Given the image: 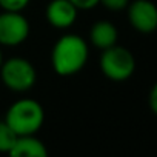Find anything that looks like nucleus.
Returning <instances> with one entry per match:
<instances>
[{
  "label": "nucleus",
  "mask_w": 157,
  "mask_h": 157,
  "mask_svg": "<svg viewBox=\"0 0 157 157\" xmlns=\"http://www.w3.org/2000/svg\"><path fill=\"white\" fill-rule=\"evenodd\" d=\"M29 3V0H0V8L3 11H17L22 13Z\"/></svg>",
  "instance_id": "nucleus-11"
},
{
  "label": "nucleus",
  "mask_w": 157,
  "mask_h": 157,
  "mask_svg": "<svg viewBox=\"0 0 157 157\" xmlns=\"http://www.w3.org/2000/svg\"><path fill=\"white\" fill-rule=\"evenodd\" d=\"M0 77L6 88L16 93H25L36 83L37 72L34 65L22 57H13L0 65Z\"/></svg>",
  "instance_id": "nucleus-3"
},
{
  "label": "nucleus",
  "mask_w": 157,
  "mask_h": 157,
  "mask_svg": "<svg viewBox=\"0 0 157 157\" xmlns=\"http://www.w3.org/2000/svg\"><path fill=\"white\" fill-rule=\"evenodd\" d=\"M2 62H3V57H2V51H0V65H2Z\"/></svg>",
  "instance_id": "nucleus-15"
},
{
  "label": "nucleus",
  "mask_w": 157,
  "mask_h": 157,
  "mask_svg": "<svg viewBox=\"0 0 157 157\" xmlns=\"http://www.w3.org/2000/svg\"><path fill=\"white\" fill-rule=\"evenodd\" d=\"M77 10H91L99 5V0H69Z\"/></svg>",
  "instance_id": "nucleus-13"
},
{
  "label": "nucleus",
  "mask_w": 157,
  "mask_h": 157,
  "mask_svg": "<svg viewBox=\"0 0 157 157\" xmlns=\"http://www.w3.org/2000/svg\"><path fill=\"white\" fill-rule=\"evenodd\" d=\"M77 19V8L69 0H51L46 6V20L57 29H66L74 25Z\"/></svg>",
  "instance_id": "nucleus-7"
},
{
  "label": "nucleus",
  "mask_w": 157,
  "mask_h": 157,
  "mask_svg": "<svg viewBox=\"0 0 157 157\" xmlns=\"http://www.w3.org/2000/svg\"><path fill=\"white\" fill-rule=\"evenodd\" d=\"M99 3H102L109 11H122L128 6L129 0H99Z\"/></svg>",
  "instance_id": "nucleus-12"
},
{
  "label": "nucleus",
  "mask_w": 157,
  "mask_h": 157,
  "mask_svg": "<svg viewBox=\"0 0 157 157\" xmlns=\"http://www.w3.org/2000/svg\"><path fill=\"white\" fill-rule=\"evenodd\" d=\"M29 36V23L17 11H3L0 14V45L17 46Z\"/></svg>",
  "instance_id": "nucleus-5"
},
{
  "label": "nucleus",
  "mask_w": 157,
  "mask_h": 157,
  "mask_svg": "<svg viewBox=\"0 0 157 157\" xmlns=\"http://www.w3.org/2000/svg\"><path fill=\"white\" fill-rule=\"evenodd\" d=\"M88 56V45L80 36L66 34L56 42L51 52V65L56 74L68 77L83 69Z\"/></svg>",
  "instance_id": "nucleus-1"
},
{
  "label": "nucleus",
  "mask_w": 157,
  "mask_h": 157,
  "mask_svg": "<svg viewBox=\"0 0 157 157\" xmlns=\"http://www.w3.org/2000/svg\"><path fill=\"white\" fill-rule=\"evenodd\" d=\"M149 108L152 113H157V86L154 85L149 93Z\"/></svg>",
  "instance_id": "nucleus-14"
},
{
  "label": "nucleus",
  "mask_w": 157,
  "mask_h": 157,
  "mask_svg": "<svg viewBox=\"0 0 157 157\" xmlns=\"http://www.w3.org/2000/svg\"><path fill=\"white\" fill-rule=\"evenodd\" d=\"M5 122L17 136L36 134L45 122V111L37 100L20 99L8 108Z\"/></svg>",
  "instance_id": "nucleus-2"
},
{
  "label": "nucleus",
  "mask_w": 157,
  "mask_h": 157,
  "mask_svg": "<svg viewBox=\"0 0 157 157\" xmlns=\"http://www.w3.org/2000/svg\"><path fill=\"white\" fill-rule=\"evenodd\" d=\"M117 37H119V33H117L116 26L108 20H99L97 23H94L91 26V31H90L91 43L102 51L116 45Z\"/></svg>",
  "instance_id": "nucleus-9"
},
{
  "label": "nucleus",
  "mask_w": 157,
  "mask_h": 157,
  "mask_svg": "<svg viewBox=\"0 0 157 157\" xmlns=\"http://www.w3.org/2000/svg\"><path fill=\"white\" fill-rule=\"evenodd\" d=\"M13 157H46L48 149L42 140H39L34 134L17 136L11 151L8 152Z\"/></svg>",
  "instance_id": "nucleus-8"
},
{
  "label": "nucleus",
  "mask_w": 157,
  "mask_h": 157,
  "mask_svg": "<svg viewBox=\"0 0 157 157\" xmlns=\"http://www.w3.org/2000/svg\"><path fill=\"white\" fill-rule=\"evenodd\" d=\"M16 139L17 134L11 129V126L5 120L0 122V152H10Z\"/></svg>",
  "instance_id": "nucleus-10"
},
{
  "label": "nucleus",
  "mask_w": 157,
  "mask_h": 157,
  "mask_svg": "<svg viewBox=\"0 0 157 157\" xmlns=\"http://www.w3.org/2000/svg\"><path fill=\"white\" fill-rule=\"evenodd\" d=\"M100 69L109 80L123 82L134 74L136 59L131 54V51L116 43L111 48L103 49L100 57Z\"/></svg>",
  "instance_id": "nucleus-4"
},
{
  "label": "nucleus",
  "mask_w": 157,
  "mask_h": 157,
  "mask_svg": "<svg viewBox=\"0 0 157 157\" xmlns=\"http://www.w3.org/2000/svg\"><path fill=\"white\" fill-rule=\"evenodd\" d=\"M126 10L128 22L136 31L142 34H151L157 28V10L152 2L134 0L132 3H128Z\"/></svg>",
  "instance_id": "nucleus-6"
}]
</instances>
